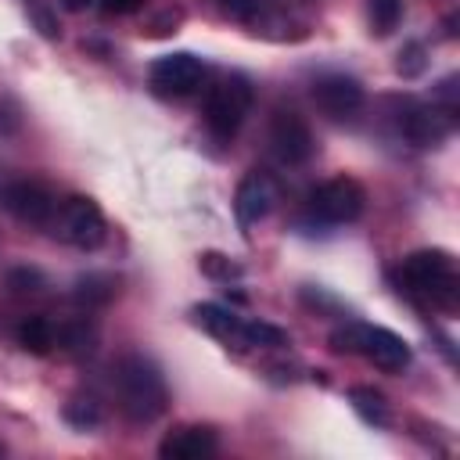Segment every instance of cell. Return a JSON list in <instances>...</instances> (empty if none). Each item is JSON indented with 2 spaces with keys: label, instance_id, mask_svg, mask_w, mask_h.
<instances>
[{
  "label": "cell",
  "instance_id": "1",
  "mask_svg": "<svg viewBox=\"0 0 460 460\" xmlns=\"http://www.w3.org/2000/svg\"><path fill=\"white\" fill-rule=\"evenodd\" d=\"M399 284L417 295V298H428L431 305L453 313L456 302H460V277H456V262L449 252L442 248H424V252H413L399 262Z\"/></svg>",
  "mask_w": 460,
  "mask_h": 460
},
{
  "label": "cell",
  "instance_id": "2",
  "mask_svg": "<svg viewBox=\"0 0 460 460\" xmlns=\"http://www.w3.org/2000/svg\"><path fill=\"white\" fill-rule=\"evenodd\" d=\"M115 392H119V406L137 424H147V420L162 417L165 406H169L165 377L144 356H122L115 363Z\"/></svg>",
  "mask_w": 460,
  "mask_h": 460
},
{
  "label": "cell",
  "instance_id": "3",
  "mask_svg": "<svg viewBox=\"0 0 460 460\" xmlns=\"http://www.w3.org/2000/svg\"><path fill=\"white\" fill-rule=\"evenodd\" d=\"M248 108H252V86H248V79L244 75H226L205 97V126L212 129V137L230 140L241 129Z\"/></svg>",
  "mask_w": 460,
  "mask_h": 460
},
{
  "label": "cell",
  "instance_id": "4",
  "mask_svg": "<svg viewBox=\"0 0 460 460\" xmlns=\"http://www.w3.org/2000/svg\"><path fill=\"white\" fill-rule=\"evenodd\" d=\"M50 230H54V237H61L65 244L83 248V252L97 248V244L104 241V234H108L97 201H90V198H83V194H72V198L58 201L54 219H50Z\"/></svg>",
  "mask_w": 460,
  "mask_h": 460
},
{
  "label": "cell",
  "instance_id": "5",
  "mask_svg": "<svg viewBox=\"0 0 460 460\" xmlns=\"http://www.w3.org/2000/svg\"><path fill=\"white\" fill-rule=\"evenodd\" d=\"M367 208V190L352 180V176H334L327 183H320L313 194H309V212L320 219V223H356Z\"/></svg>",
  "mask_w": 460,
  "mask_h": 460
},
{
  "label": "cell",
  "instance_id": "6",
  "mask_svg": "<svg viewBox=\"0 0 460 460\" xmlns=\"http://www.w3.org/2000/svg\"><path fill=\"white\" fill-rule=\"evenodd\" d=\"M270 147L284 165H305L313 158V151H316V140H313L309 122L298 111L280 108L270 119Z\"/></svg>",
  "mask_w": 460,
  "mask_h": 460
},
{
  "label": "cell",
  "instance_id": "7",
  "mask_svg": "<svg viewBox=\"0 0 460 460\" xmlns=\"http://www.w3.org/2000/svg\"><path fill=\"white\" fill-rule=\"evenodd\" d=\"M205 79V61L176 50V54H162L158 61H151V86L165 97H187L201 86Z\"/></svg>",
  "mask_w": 460,
  "mask_h": 460
},
{
  "label": "cell",
  "instance_id": "8",
  "mask_svg": "<svg viewBox=\"0 0 460 460\" xmlns=\"http://www.w3.org/2000/svg\"><path fill=\"white\" fill-rule=\"evenodd\" d=\"M4 208L18 219V223H29V226H50L54 219V208H58V198L36 183V180H14L4 187Z\"/></svg>",
  "mask_w": 460,
  "mask_h": 460
},
{
  "label": "cell",
  "instance_id": "9",
  "mask_svg": "<svg viewBox=\"0 0 460 460\" xmlns=\"http://www.w3.org/2000/svg\"><path fill=\"white\" fill-rule=\"evenodd\" d=\"M313 101L323 115L331 119H349L363 108V86L352 79V75H341V72H331V75H320L313 83Z\"/></svg>",
  "mask_w": 460,
  "mask_h": 460
},
{
  "label": "cell",
  "instance_id": "10",
  "mask_svg": "<svg viewBox=\"0 0 460 460\" xmlns=\"http://www.w3.org/2000/svg\"><path fill=\"white\" fill-rule=\"evenodd\" d=\"M273 201H277V183H273L266 172L252 169V172L237 183V194H234V216H237L241 230H248V226H255L259 219H266L270 208H273Z\"/></svg>",
  "mask_w": 460,
  "mask_h": 460
},
{
  "label": "cell",
  "instance_id": "11",
  "mask_svg": "<svg viewBox=\"0 0 460 460\" xmlns=\"http://www.w3.org/2000/svg\"><path fill=\"white\" fill-rule=\"evenodd\" d=\"M359 352H363L374 367H381V370H388V374L406 370V367H410V359H413L410 345H406L395 331H388V327H370V323H363Z\"/></svg>",
  "mask_w": 460,
  "mask_h": 460
},
{
  "label": "cell",
  "instance_id": "12",
  "mask_svg": "<svg viewBox=\"0 0 460 460\" xmlns=\"http://www.w3.org/2000/svg\"><path fill=\"white\" fill-rule=\"evenodd\" d=\"M453 133V111L449 108H410L402 115V137L417 147H435Z\"/></svg>",
  "mask_w": 460,
  "mask_h": 460
},
{
  "label": "cell",
  "instance_id": "13",
  "mask_svg": "<svg viewBox=\"0 0 460 460\" xmlns=\"http://www.w3.org/2000/svg\"><path fill=\"white\" fill-rule=\"evenodd\" d=\"M219 446L216 431L205 428V424H183L176 431H169L158 446V456L162 460H201V456H212Z\"/></svg>",
  "mask_w": 460,
  "mask_h": 460
},
{
  "label": "cell",
  "instance_id": "14",
  "mask_svg": "<svg viewBox=\"0 0 460 460\" xmlns=\"http://www.w3.org/2000/svg\"><path fill=\"white\" fill-rule=\"evenodd\" d=\"M194 320H198V323H201L208 334H216V338H223V341H237V345H241L244 320H241V316H234L230 309L205 302V305H198V309H194Z\"/></svg>",
  "mask_w": 460,
  "mask_h": 460
},
{
  "label": "cell",
  "instance_id": "15",
  "mask_svg": "<svg viewBox=\"0 0 460 460\" xmlns=\"http://www.w3.org/2000/svg\"><path fill=\"white\" fill-rule=\"evenodd\" d=\"M72 298L79 305H86V309H101V305H108L115 298V277H108V273H86V277H79L72 284Z\"/></svg>",
  "mask_w": 460,
  "mask_h": 460
},
{
  "label": "cell",
  "instance_id": "16",
  "mask_svg": "<svg viewBox=\"0 0 460 460\" xmlns=\"http://www.w3.org/2000/svg\"><path fill=\"white\" fill-rule=\"evenodd\" d=\"M54 345L65 349L68 356H90L93 345H97V331H93V323H86V320H65V323L54 331Z\"/></svg>",
  "mask_w": 460,
  "mask_h": 460
},
{
  "label": "cell",
  "instance_id": "17",
  "mask_svg": "<svg viewBox=\"0 0 460 460\" xmlns=\"http://www.w3.org/2000/svg\"><path fill=\"white\" fill-rule=\"evenodd\" d=\"M349 402H352V410H356L367 424L385 428V424L392 420V413H388V399H385L377 388H370V385H352V388H349Z\"/></svg>",
  "mask_w": 460,
  "mask_h": 460
},
{
  "label": "cell",
  "instance_id": "18",
  "mask_svg": "<svg viewBox=\"0 0 460 460\" xmlns=\"http://www.w3.org/2000/svg\"><path fill=\"white\" fill-rule=\"evenodd\" d=\"M14 338H18V345H22L25 352L47 356V352L54 349V323H50V320H43V316H29V320H22V323H18Z\"/></svg>",
  "mask_w": 460,
  "mask_h": 460
},
{
  "label": "cell",
  "instance_id": "19",
  "mask_svg": "<svg viewBox=\"0 0 460 460\" xmlns=\"http://www.w3.org/2000/svg\"><path fill=\"white\" fill-rule=\"evenodd\" d=\"M101 402L93 399V395H72L68 402H65V420L72 424V428H79V431H86V428H97L101 424Z\"/></svg>",
  "mask_w": 460,
  "mask_h": 460
},
{
  "label": "cell",
  "instance_id": "20",
  "mask_svg": "<svg viewBox=\"0 0 460 460\" xmlns=\"http://www.w3.org/2000/svg\"><path fill=\"white\" fill-rule=\"evenodd\" d=\"M198 266H201V273H205L208 280H219V284H230V280H237V277L244 273V266L234 262V259L223 255V252H201V255H198Z\"/></svg>",
  "mask_w": 460,
  "mask_h": 460
},
{
  "label": "cell",
  "instance_id": "21",
  "mask_svg": "<svg viewBox=\"0 0 460 460\" xmlns=\"http://www.w3.org/2000/svg\"><path fill=\"white\" fill-rule=\"evenodd\" d=\"M241 345H259V349H280L288 345V334L273 323H262V320H244V331H241Z\"/></svg>",
  "mask_w": 460,
  "mask_h": 460
},
{
  "label": "cell",
  "instance_id": "22",
  "mask_svg": "<svg viewBox=\"0 0 460 460\" xmlns=\"http://www.w3.org/2000/svg\"><path fill=\"white\" fill-rule=\"evenodd\" d=\"M402 18V0H370V29L377 36H388Z\"/></svg>",
  "mask_w": 460,
  "mask_h": 460
},
{
  "label": "cell",
  "instance_id": "23",
  "mask_svg": "<svg viewBox=\"0 0 460 460\" xmlns=\"http://www.w3.org/2000/svg\"><path fill=\"white\" fill-rule=\"evenodd\" d=\"M424 68H428V50H424V43H406V47L399 50L395 72H399L402 79H417Z\"/></svg>",
  "mask_w": 460,
  "mask_h": 460
},
{
  "label": "cell",
  "instance_id": "24",
  "mask_svg": "<svg viewBox=\"0 0 460 460\" xmlns=\"http://www.w3.org/2000/svg\"><path fill=\"white\" fill-rule=\"evenodd\" d=\"M7 288L18 291V295H36V291L47 288V280H43L40 270H32V266H18V270L7 273Z\"/></svg>",
  "mask_w": 460,
  "mask_h": 460
},
{
  "label": "cell",
  "instance_id": "25",
  "mask_svg": "<svg viewBox=\"0 0 460 460\" xmlns=\"http://www.w3.org/2000/svg\"><path fill=\"white\" fill-rule=\"evenodd\" d=\"M216 7L230 22H255L262 14V0H216Z\"/></svg>",
  "mask_w": 460,
  "mask_h": 460
},
{
  "label": "cell",
  "instance_id": "26",
  "mask_svg": "<svg viewBox=\"0 0 460 460\" xmlns=\"http://www.w3.org/2000/svg\"><path fill=\"white\" fill-rule=\"evenodd\" d=\"M140 4L144 0H101V11L104 14H133V11H140Z\"/></svg>",
  "mask_w": 460,
  "mask_h": 460
},
{
  "label": "cell",
  "instance_id": "27",
  "mask_svg": "<svg viewBox=\"0 0 460 460\" xmlns=\"http://www.w3.org/2000/svg\"><path fill=\"white\" fill-rule=\"evenodd\" d=\"M36 22H40V29H43V36H50V40H54V36L61 32V29H58L54 22H50V14H43V11H36Z\"/></svg>",
  "mask_w": 460,
  "mask_h": 460
},
{
  "label": "cell",
  "instance_id": "28",
  "mask_svg": "<svg viewBox=\"0 0 460 460\" xmlns=\"http://www.w3.org/2000/svg\"><path fill=\"white\" fill-rule=\"evenodd\" d=\"M61 4H65V7H68V11H83V7H86V4H90V0H61Z\"/></svg>",
  "mask_w": 460,
  "mask_h": 460
}]
</instances>
